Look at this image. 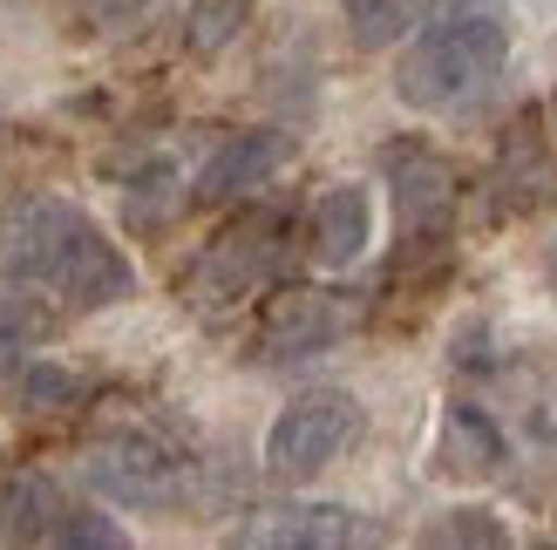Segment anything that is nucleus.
Returning a JSON list of instances; mask_svg holds the SVG:
<instances>
[{"instance_id": "dca6fc26", "label": "nucleus", "mask_w": 557, "mask_h": 550, "mask_svg": "<svg viewBox=\"0 0 557 550\" xmlns=\"http://www.w3.org/2000/svg\"><path fill=\"white\" fill-rule=\"evenodd\" d=\"M252 0H198V14H190V48L198 54H218L232 35H238V21Z\"/></svg>"}, {"instance_id": "f3484780", "label": "nucleus", "mask_w": 557, "mask_h": 550, "mask_svg": "<svg viewBox=\"0 0 557 550\" xmlns=\"http://www.w3.org/2000/svg\"><path fill=\"white\" fill-rule=\"evenodd\" d=\"M422 537H429V543H510V530L496 524L490 510H449V516H442V524H429Z\"/></svg>"}, {"instance_id": "9b49d317", "label": "nucleus", "mask_w": 557, "mask_h": 550, "mask_svg": "<svg viewBox=\"0 0 557 550\" xmlns=\"http://www.w3.org/2000/svg\"><path fill=\"white\" fill-rule=\"evenodd\" d=\"M368 245H374V198L360 184H333L313 204V259L326 272H347V265H360Z\"/></svg>"}, {"instance_id": "f257e3e1", "label": "nucleus", "mask_w": 557, "mask_h": 550, "mask_svg": "<svg viewBox=\"0 0 557 550\" xmlns=\"http://www.w3.org/2000/svg\"><path fill=\"white\" fill-rule=\"evenodd\" d=\"M0 265H8V279L54 292L75 313L116 307V299L136 292V272L109 245V232L82 204H62V198H21L0 217Z\"/></svg>"}, {"instance_id": "6ab92c4d", "label": "nucleus", "mask_w": 557, "mask_h": 550, "mask_svg": "<svg viewBox=\"0 0 557 550\" xmlns=\"http://www.w3.org/2000/svg\"><path fill=\"white\" fill-rule=\"evenodd\" d=\"M544 279H550V299H557V238H550V252H544Z\"/></svg>"}, {"instance_id": "2eb2a0df", "label": "nucleus", "mask_w": 557, "mask_h": 550, "mask_svg": "<svg viewBox=\"0 0 557 550\" xmlns=\"http://www.w3.org/2000/svg\"><path fill=\"white\" fill-rule=\"evenodd\" d=\"M8 395H14L21 408H62V401H75V374L48 367V361H27V367L8 380Z\"/></svg>"}, {"instance_id": "1a4fd4ad", "label": "nucleus", "mask_w": 557, "mask_h": 550, "mask_svg": "<svg viewBox=\"0 0 557 550\" xmlns=\"http://www.w3.org/2000/svg\"><path fill=\"white\" fill-rule=\"evenodd\" d=\"M286 157H293V136H278V129L225 136V143L211 150V163L198 171V198H205V204L245 198V190H259V184H272L278 171H286Z\"/></svg>"}, {"instance_id": "a211bd4d", "label": "nucleus", "mask_w": 557, "mask_h": 550, "mask_svg": "<svg viewBox=\"0 0 557 550\" xmlns=\"http://www.w3.org/2000/svg\"><path fill=\"white\" fill-rule=\"evenodd\" d=\"M54 543H102V550H116V543H129L109 516H89V510H69L62 516V530H54Z\"/></svg>"}, {"instance_id": "0eeeda50", "label": "nucleus", "mask_w": 557, "mask_h": 550, "mask_svg": "<svg viewBox=\"0 0 557 550\" xmlns=\"http://www.w3.org/2000/svg\"><path fill=\"white\" fill-rule=\"evenodd\" d=\"M387 177H395V211L408 238H435L456 217V171L435 150H387Z\"/></svg>"}, {"instance_id": "423d86ee", "label": "nucleus", "mask_w": 557, "mask_h": 550, "mask_svg": "<svg viewBox=\"0 0 557 550\" xmlns=\"http://www.w3.org/2000/svg\"><path fill=\"white\" fill-rule=\"evenodd\" d=\"M272 238H278L272 225H238V232H225L205 252V265L190 272V307H232V299H245L272 272V259H278Z\"/></svg>"}, {"instance_id": "6e6552de", "label": "nucleus", "mask_w": 557, "mask_h": 550, "mask_svg": "<svg viewBox=\"0 0 557 550\" xmlns=\"http://www.w3.org/2000/svg\"><path fill=\"white\" fill-rule=\"evenodd\" d=\"M347 326H354V313L333 292H293V299H278L259 326V361H306V353L333 347Z\"/></svg>"}, {"instance_id": "aec40b11", "label": "nucleus", "mask_w": 557, "mask_h": 550, "mask_svg": "<svg viewBox=\"0 0 557 550\" xmlns=\"http://www.w3.org/2000/svg\"><path fill=\"white\" fill-rule=\"evenodd\" d=\"M550 116H557V102H550Z\"/></svg>"}, {"instance_id": "39448f33", "label": "nucleus", "mask_w": 557, "mask_h": 550, "mask_svg": "<svg viewBox=\"0 0 557 550\" xmlns=\"http://www.w3.org/2000/svg\"><path fill=\"white\" fill-rule=\"evenodd\" d=\"M374 537L381 530L368 516H354L347 503H278L238 530V543H265V550H347V543H374Z\"/></svg>"}, {"instance_id": "9d476101", "label": "nucleus", "mask_w": 557, "mask_h": 550, "mask_svg": "<svg viewBox=\"0 0 557 550\" xmlns=\"http://www.w3.org/2000/svg\"><path fill=\"white\" fill-rule=\"evenodd\" d=\"M504 462H510V442H504V428H496L476 401H449V408H442V435H435V470L442 476L490 483V476H504Z\"/></svg>"}, {"instance_id": "f8f14e48", "label": "nucleus", "mask_w": 557, "mask_h": 550, "mask_svg": "<svg viewBox=\"0 0 557 550\" xmlns=\"http://www.w3.org/2000/svg\"><path fill=\"white\" fill-rule=\"evenodd\" d=\"M62 516H69V503L54 497V483L35 476V470L8 476V489H0V537H48L54 543Z\"/></svg>"}, {"instance_id": "20e7f679", "label": "nucleus", "mask_w": 557, "mask_h": 550, "mask_svg": "<svg viewBox=\"0 0 557 550\" xmlns=\"http://www.w3.org/2000/svg\"><path fill=\"white\" fill-rule=\"evenodd\" d=\"M89 483L129 510H163L184 497V462L150 435H116V442H102L89 455Z\"/></svg>"}, {"instance_id": "f03ea898", "label": "nucleus", "mask_w": 557, "mask_h": 550, "mask_svg": "<svg viewBox=\"0 0 557 550\" xmlns=\"http://www.w3.org/2000/svg\"><path fill=\"white\" fill-rule=\"evenodd\" d=\"M504 54H510L504 0H442L401 54L395 96L408 109H456V102L490 89Z\"/></svg>"}, {"instance_id": "ddd939ff", "label": "nucleus", "mask_w": 557, "mask_h": 550, "mask_svg": "<svg viewBox=\"0 0 557 550\" xmlns=\"http://www.w3.org/2000/svg\"><path fill=\"white\" fill-rule=\"evenodd\" d=\"M429 14H435V0H347V35L360 48H387V41L414 35Z\"/></svg>"}, {"instance_id": "4468645a", "label": "nucleus", "mask_w": 557, "mask_h": 550, "mask_svg": "<svg viewBox=\"0 0 557 550\" xmlns=\"http://www.w3.org/2000/svg\"><path fill=\"white\" fill-rule=\"evenodd\" d=\"M54 334V313L35 299V286H0V353H27Z\"/></svg>"}, {"instance_id": "7ed1b4c3", "label": "nucleus", "mask_w": 557, "mask_h": 550, "mask_svg": "<svg viewBox=\"0 0 557 550\" xmlns=\"http://www.w3.org/2000/svg\"><path fill=\"white\" fill-rule=\"evenodd\" d=\"M354 435H360V401L347 388H306L265 428V476H278V483L320 476L326 462L347 455Z\"/></svg>"}]
</instances>
